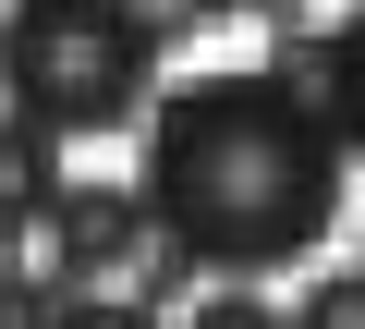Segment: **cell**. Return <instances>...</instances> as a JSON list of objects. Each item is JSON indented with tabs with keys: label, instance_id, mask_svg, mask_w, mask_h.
Returning <instances> with one entry per match:
<instances>
[{
	"label": "cell",
	"instance_id": "cell-1",
	"mask_svg": "<svg viewBox=\"0 0 365 329\" xmlns=\"http://www.w3.org/2000/svg\"><path fill=\"white\" fill-rule=\"evenodd\" d=\"M341 171H353V146L317 86H292L268 61H220V74H182L170 98H146L134 196L182 268L268 280L341 232Z\"/></svg>",
	"mask_w": 365,
	"mask_h": 329
},
{
	"label": "cell",
	"instance_id": "cell-2",
	"mask_svg": "<svg viewBox=\"0 0 365 329\" xmlns=\"http://www.w3.org/2000/svg\"><path fill=\"white\" fill-rule=\"evenodd\" d=\"M0 86L49 134H122L158 98V37L134 0H13L0 13Z\"/></svg>",
	"mask_w": 365,
	"mask_h": 329
},
{
	"label": "cell",
	"instance_id": "cell-3",
	"mask_svg": "<svg viewBox=\"0 0 365 329\" xmlns=\"http://www.w3.org/2000/svg\"><path fill=\"white\" fill-rule=\"evenodd\" d=\"M146 256H158V220L134 183H61L37 208V280L49 293H134Z\"/></svg>",
	"mask_w": 365,
	"mask_h": 329
},
{
	"label": "cell",
	"instance_id": "cell-4",
	"mask_svg": "<svg viewBox=\"0 0 365 329\" xmlns=\"http://www.w3.org/2000/svg\"><path fill=\"white\" fill-rule=\"evenodd\" d=\"M49 196H61V134L13 110V122H0V244H25Z\"/></svg>",
	"mask_w": 365,
	"mask_h": 329
},
{
	"label": "cell",
	"instance_id": "cell-5",
	"mask_svg": "<svg viewBox=\"0 0 365 329\" xmlns=\"http://www.w3.org/2000/svg\"><path fill=\"white\" fill-rule=\"evenodd\" d=\"M317 86H329V122H341V146L365 158V0L341 13V37H329V61H317Z\"/></svg>",
	"mask_w": 365,
	"mask_h": 329
},
{
	"label": "cell",
	"instance_id": "cell-6",
	"mask_svg": "<svg viewBox=\"0 0 365 329\" xmlns=\"http://www.w3.org/2000/svg\"><path fill=\"white\" fill-rule=\"evenodd\" d=\"M37 329H170L146 293H49V317Z\"/></svg>",
	"mask_w": 365,
	"mask_h": 329
},
{
	"label": "cell",
	"instance_id": "cell-7",
	"mask_svg": "<svg viewBox=\"0 0 365 329\" xmlns=\"http://www.w3.org/2000/svg\"><path fill=\"white\" fill-rule=\"evenodd\" d=\"M292 329H365V268H329V280H304Z\"/></svg>",
	"mask_w": 365,
	"mask_h": 329
},
{
	"label": "cell",
	"instance_id": "cell-8",
	"mask_svg": "<svg viewBox=\"0 0 365 329\" xmlns=\"http://www.w3.org/2000/svg\"><path fill=\"white\" fill-rule=\"evenodd\" d=\"M182 329H292V317H280V305H256V293L232 280V293H195V317H182Z\"/></svg>",
	"mask_w": 365,
	"mask_h": 329
},
{
	"label": "cell",
	"instance_id": "cell-9",
	"mask_svg": "<svg viewBox=\"0 0 365 329\" xmlns=\"http://www.w3.org/2000/svg\"><path fill=\"white\" fill-rule=\"evenodd\" d=\"M244 13H268V25H304V0H244Z\"/></svg>",
	"mask_w": 365,
	"mask_h": 329
}]
</instances>
